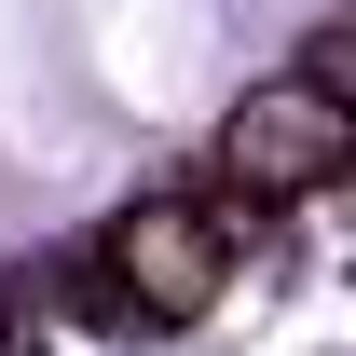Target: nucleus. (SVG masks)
Here are the masks:
<instances>
[{
	"instance_id": "7ed1b4c3",
	"label": "nucleus",
	"mask_w": 356,
	"mask_h": 356,
	"mask_svg": "<svg viewBox=\"0 0 356 356\" xmlns=\"http://www.w3.org/2000/svg\"><path fill=\"white\" fill-rule=\"evenodd\" d=\"M302 83H315V96H329V110L356 124V14H343V28H329L315 55H302Z\"/></svg>"
},
{
	"instance_id": "f257e3e1",
	"label": "nucleus",
	"mask_w": 356,
	"mask_h": 356,
	"mask_svg": "<svg viewBox=\"0 0 356 356\" xmlns=\"http://www.w3.org/2000/svg\"><path fill=\"white\" fill-rule=\"evenodd\" d=\"M343 165H356V124L302 83V69H288V83H261V96H233V124H220V178H247L261 206H288V192H329Z\"/></svg>"
},
{
	"instance_id": "f03ea898",
	"label": "nucleus",
	"mask_w": 356,
	"mask_h": 356,
	"mask_svg": "<svg viewBox=\"0 0 356 356\" xmlns=\"http://www.w3.org/2000/svg\"><path fill=\"white\" fill-rule=\"evenodd\" d=\"M96 274H124L137 329H151V315H206V288L233 274V247L206 233V206H192V192H165V206H124V220H110Z\"/></svg>"
}]
</instances>
